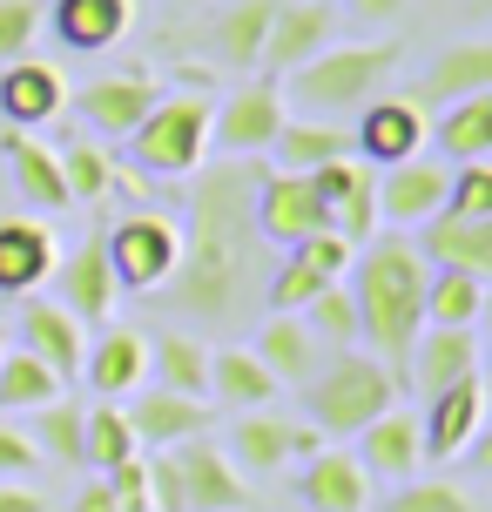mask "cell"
I'll list each match as a JSON object with an SVG mask.
<instances>
[{"mask_svg": "<svg viewBox=\"0 0 492 512\" xmlns=\"http://www.w3.org/2000/svg\"><path fill=\"white\" fill-rule=\"evenodd\" d=\"M284 88L277 81H243V88H230L223 102L209 108V142H223V155H236V162H250V155H270V142H277V128H284Z\"/></svg>", "mask_w": 492, "mask_h": 512, "instance_id": "obj_8", "label": "cell"}, {"mask_svg": "<svg viewBox=\"0 0 492 512\" xmlns=\"http://www.w3.org/2000/svg\"><path fill=\"white\" fill-rule=\"evenodd\" d=\"M14 331H21V351H27V358H41L61 384H75L81 351H88V324H75V317L54 304V297H41V290H34V297H21V324H14Z\"/></svg>", "mask_w": 492, "mask_h": 512, "instance_id": "obj_20", "label": "cell"}, {"mask_svg": "<svg viewBox=\"0 0 492 512\" xmlns=\"http://www.w3.org/2000/svg\"><path fill=\"white\" fill-rule=\"evenodd\" d=\"M290 256H297V263H311L317 277H331V283H344V270H351V243H344V236L337 230H311L304 236V243H290Z\"/></svg>", "mask_w": 492, "mask_h": 512, "instance_id": "obj_46", "label": "cell"}, {"mask_svg": "<svg viewBox=\"0 0 492 512\" xmlns=\"http://www.w3.org/2000/svg\"><path fill=\"white\" fill-rule=\"evenodd\" d=\"M385 512H486V506H479V492L452 486V479H405L385 499Z\"/></svg>", "mask_w": 492, "mask_h": 512, "instance_id": "obj_42", "label": "cell"}, {"mask_svg": "<svg viewBox=\"0 0 492 512\" xmlns=\"http://www.w3.org/2000/svg\"><path fill=\"white\" fill-rule=\"evenodd\" d=\"M68 384L54 378L41 358H27L21 344L14 351H0V418H21V411H41L48 398H61Z\"/></svg>", "mask_w": 492, "mask_h": 512, "instance_id": "obj_35", "label": "cell"}, {"mask_svg": "<svg viewBox=\"0 0 492 512\" xmlns=\"http://www.w3.org/2000/svg\"><path fill=\"white\" fill-rule=\"evenodd\" d=\"M169 459H176L182 506H189V512H243V506H250V486H243L236 459H230V452H223L209 432L169 445Z\"/></svg>", "mask_w": 492, "mask_h": 512, "instance_id": "obj_12", "label": "cell"}, {"mask_svg": "<svg viewBox=\"0 0 492 512\" xmlns=\"http://www.w3.org/2000/svg\"><path fill=\"white\" fill-rule=\"evenodd\" d=\"M75 512H115V492H108V479H95V486H81Z\"/></svg>", "mask_w": 492, "mask_h": 512, "instance_id": "obj_52", "label": "cell"}, {"mask_svg": "<svg viewBox=\"0 0 492 512\" xmlns=\"http://www.w3.org/2000/svg\"><path fill=\"white\" fill-rule=\"evenodd\" d=\"M324 283H331V277H317L311 263L284 256V263H277V270L263 277V310H304V304L317 297V290H324Z\"/></svg>", "mask_w": 492, "mask_h": 512, "instance_id": "obj_43", "label": "cell"}, {"mask_svg": "<svg viewBox=\"0 0 492 512\" xmlns=\"http://www.w3.org/2000/svg\"><path fill=\"white\" fill-rule=\"evenodd\" d=\"M61 155V176H68V203H102L108 189H115V155L102 149V142H68V149H54Z\"/></svg>", "mask_w": 492, "mask_h": 512, "instance_id": "obj_40", "label": "cell"}, {"mask_svg": "<svg viewBox=\"0 0 492 512\" xmlns=\"http://www.w3.org/2000/svg\"><path fill=\"white\" fill-rule=\"evenodd\" d=\"M61 108H68V81L54 61H0V122L7 128H27V135H41L48 122H61Z\"/></svg>", "mask_w": 492, "mask_h": 512, "instance_id": "obj_16", "label": "cell"}, {"mask_svg": "<svg viewBox=\"0 0 492 512\" xmlns=\"http://www.w3.org/2000/svg\"><path fill=\"white\" fill-rule=\"evenodd\" d=\"M492 88V41H459V48H445L425 75L412 81V102L425 108V102H439V108H452V102H466V95H486Z\"/></svg>", "mask_w": 492, "mask_h": 512, "instance_id": "obj_28", "label": "cell"}, {"mask_svg": "<svg viewBox=\"0 0 492 512\" xmlns=\"http://www.w3.org/2000/svg\"><path fill=\"white\" fill-rule=\"evenodd\" d=\"M297 317H304V331H311L324 351H358V304H351L344 283H324Z\"/></svg>", "mask_w": 492, "mask_h": 512, "instance_id": "obj_39", "label": "cell"}, {"mask_svg": "<svg viewBox=\"0 0 492 512\" xmlns=\"http://www.w3.org/2000/svg\"><path fill=\"white\" fill-rule=\"evenodd\" d=\"M149 378L162 391H182V398H209V344L196 331H169L162 324L149 337Z\"/></svg>", "mask_w": 492, "mask_h": 512, "instance_id": "obj_32", "label": "cell"}, {"mask_svg": "<svg viewBox=\"0 0 492 512\" xmlns=\"http://www.w3.org/2000/svg\"><path fill=\"white\" fill-rule=\"evenodd\" d=\"M0 351H7V324H0Z\"/></svg>", "mask_w": 492, "mask_h": 512, "instance_id": "obj_53", "label": "cell"}, {"mask_svg": "<svg viewBox=\"0 0 492 512\" xmlns=\"http://www.w3.org/2000/svg\"><path fill=\"white\" fill-rule=\"evenodd\" d=\"M439 149L452 155V162H486L492 155V88L445 108L439 115Z\"/></svg>", "mask_w": 492, "mask_h": 512, "instance_id": "obj_37", "label": "cell"}, {"mask_svg": "<svg viewBox=\"0 0 492 512\" xmlns=\"http://www.w3.org/2000/svg\"><path fill=\"white\" fill-rule=\"evenodd\" d=\"M331 41H337V7L331 0H277L270 34H263V54H257V75L284 81L290 68H304V61L324 54Z\"/></svg>", "mask_w": 492, "mask_h": 512, "instance_id": "obj_10", "label": "cell"}, {"mask_svg": "<svg viewBox=\"0 0 492 512\" xmlns=\"http://www.w3.org/2000/svg\"><path fill=\"white\" fill-rule=\"evenodd\" d=\"M270 155H277V169H297V176H304V169H317V162L351 155V128L317 122V115H284V128H277Z\"/></svg>", "mask_w": 492, "mask_h": 512, "instance_id": "obj_33", "label": "cell"}, {"mask_svg": "<svg viewBox=\"0 0 492 512\" xmlns=\"http://www.w3.org/2000/svg\"><path fill=\"white\" fill-rule=\"evenodd\" d=\"M425 283H432V263L418 256L412 236H371L344 270V290L358 304V351L385 364L398 391H405V358L425 331Z\"/></svg>", "mask_w": 492, "mask_h": 512, "instance_id": "obj_2", "label": "cell"}, {"mask_svg": "<svg viewBox=\"0 0 492 512\" xmlns=\"http://www.w3.org/2000/svg\"><path fill=\"white\" fill-rule=\"evenodd\" d=\"M102 243H108L115 283L156 297L162 283H169V270H176V256H182V223L176 216H156V209H135V216L115 223V230H102Z\"/></svg>", "mask_w": 492, "mask_h": 512, "instance_id": "obj_6", "label": "cell"}, {"mask_svg": "<svg viewBox=\"0 0 492 512\" xmlns=\"http://www.w3.org/2000/svg\"><path fill=\"white\" fill-rule=\"evenodd\" d=\"M41 27H54V41L75 54H102L135 27V0H54Z\"/></svg>", "mask_w": 492, "mask_h": 512, "instance_id": "obj_27", "label": "cell"}, {"mask_svg": "<svg viewBox=\"0 0 492 512\" xmlns=\"http://www.w3.org/2000/svg\"><path fill=\"white\" fill-rule=\"evenodd\" d=\"M479 425H486V378H459L425 398V418H418V438H425V459H466L479 445Z\"/></svg>", "mask_w": 492, "mask_h": 512, "instance_id": "obj_15", "label": "cell"}, {"mask_svg": "<svg viewBox=\"0 0 492 512\" xmlns=\"http://www.w3.org/2000/svg\"><path fill=\"white\" fill-rule=\"evenodd\" d=\"M250 223H257L263 243L290 250V243H304L311 230H331V209H324V196L311 189V176H297V169H270V176H263V169H257Z\"/></svg>", "mask_w": 492, "mask_h": 512, "instance_id": "obj_7", "label": "cell"}, {"mask_svg": "<svg viewBox=\"0 0 492 512\" xmlns=\"http://www.w3.org/2000/svg\"><path fill=\"white\" fill-rule=\"evenodd\" d=\"M156 102H162V88H156V75H149V68L95 75L88 88H75V95H68V108L88 122V135H95V142H129L135 122H142Z\"/></svg>", "mask_w": 492, "mask_h": 512, "instance_id": "obj_9", "label": "cell"}, {"mask_svg": "<svg viewBox=\"0 0 492 512\" xmlns=\"http://www.w3.org/2000/svg\"><path fill=\"white\" fill-rule=\"evenodd\" d=\"M445 216H492V169L486 162H459L445 176Z\"/></svg>", "mask_w": 492, "mask_h": 512, "instance_id": "obj_44", "label": "cell"}, {"mask_svg": "<svg viewBox=\"0 0 492 512\" xmlns=\"http://www.w3.org/2000/svg\"><path fill=\"white\" fill-rule=\"evenodd\" d=\"M149 512H189L182 506V479H176V459H169V452L149 459Z\"/></svg>", "mask_w": 492, "mask_h": 512, "instance_id": "obj_49", "label": "cell"}, {"mask_svg": "<svg viewBox=\"0 0 492 512\" xmlns=\"http://www.w3.org/2000/svg\"><path fill=\"white\" fill-rule=\"evenodd\" d=\"M331 230L344 236L351 250L378 236V169H371V162H358V176H351V189L337 196V209H331Z\"/></svg>", "mask_w": 492, "mask_h": 512, "instance_id": "obj_41", "label": "cell"}, {"mask_svg": "<svg viewBox=\"0 0 492 512\" xmlns=\"http://www.w3.org/2000/svg\"><path fill=\"white\" fill-rule=\"evenodd\" d=\"M250 351L263 358V371H270L277 384H297V391H304V384L317 378V364H324V344L304 331V317H297V310H263Z\"/></svg>", "mask_w": 492, "mask_h": 512, "instance_id": "obj_26", "label": "cell"}, {"mask_svg": "<svg viewBox=\"0 0 492 512\" xmlns=\"http://www.w3.org/2000/svg\"><path fill=\"white\" fill-rule=\"evenodd\" d=\"M398 61H405L398 41H331L324 54H311L304 68L284 75V108H304L317 122L358 115L364 102H378L391 88Z\"/></svg>", "mask_w": 492, "mask_h": 512, "instance_id": "obj_3", "label": "cell"}, {"mask_svg": "<svg viewBox=\"0 0 492 512\" xmlns=\"http://www.w3.org/2000/svg\"><path fill=\"white\" fill-rule=\"evenodd\" d=\"M277 391L284 384L263 371V358L250 344H216L209 351V398L223 411H263V405H277Z\"/></svg>", "mask_w": 492, "mask_h": 512, "instance_id": "obj_29", "label": "cell"}, {"mask_svg": "<svg viewBox=\"0 0 492 512\" xmlns=\"http://www.w3.org/2000/svg\"><path fill=\"white\" fill-rule=\"evenodd\" d=\"M324 438L311 432V425H297V418H277V411L263 405V411H236V425H230V452L236 459V472L250 479V472H284L290 459H304V452H317Z\"/></svg>", "mask_w": 492, "mask_h": 512, "instance_id": "obj_13", "label": "cell"}, {"mask_svg": "<svg viewBox=\"0 0 492 512\" xmlns=\"http://www.w3.org/2000/svg\"><path fill=\"white\" fill-rule=\"evenodd\" d=\"M142 445H135L129 432V411L115 405V398H102V405L81 411V465H95V472H115L122 459H135Z\"/></svg>", "mask_w": 492, "mask_h": 512, "instance_id": "obj_34", "label": "cell"}, {"mask_svg": "<svg viewBox=\"0 0 492 512\" xmlns=\"http://www.w3.org/2000/svg\"><path fill=\"white\" fill-rule=\"evenodd\" d=\"M344 7H351L358 21H371V27H385V21H398V14H405V0H344Z\"/></svg>", "mask_w": 492, "mask_h": 512, "instance_id": "obj_50", "label": "cell"}, {"mask_svg": "<svg viewBox=\"0 0 492 512\" xmlns=\"http://www.w3.org/2000/svg\"><path fill=\"white\" fill-rule=\"evenodd\" d=\"M0 162H7V176H14V189H21L27 209H41V216L68 209V176H61V155H54L41 135L7 128V135H0Z\"/></svg>", "mask_w": 492, "mask_h": 512, "instance_id": "obj_25", "label": "cell"}, {"mask_svg": "<svg viewBox=\"0 0 492 512\" xmlns=\"http://www.w3.org/2000/svg\"><path fill=\"white\" fill-rule=\"evenodd\" d=\"M445 176L452 169H439V162H391L385 176H378V223H391V230H418L425 216H439L445 209Z\"/></svg>", "mask_w": 492, "mask_h": 512, "instance_id": "obj_23", "label": "cell"}, {"mask_svg": "<svg viewBox=\"0 0 492 512\" xmlns=\"http://www.w3.org/2000/svg\"><path fill=\"white\" fill-rule=\"evenodd\" d=\"M297 499L304 512H364L371 506V479L351 445H317L297 459Z\"/></svg>", "mask_w": 492, "mask_h": 512, "instance_id": "obj_18", "label": "cell"}, {"mask_svg": "<svg viewBox=\"0 0 492 512\" xmlns=\"http://www.w3.org/2000/svg\"><path fill=\"white\" fill-rule=\"evenodd\" d=\"M81 411H88V405H75V398L61 391V398H48L41 411H27L21 432L34 438V452H41V459H54V465H81Z\"/></svg>", "mask_w": 492, "mask_h": 512, "instance_id": "obj_36", "label": "cell"}, {"mask_svg": "<svg viewBox=\"0 0 492 512\" xmlns=\"http://www.w3.org/2000/svg\"><path fill=\"white\" fill-rule=\"evenodd\" d=\"M176 7H196V0H176Z\"/></svg>", "mask_w": 492, "mask_h": 512, "instance_id": "obj_54", "label": "cell"}, {"mask_svg": "<svg viewBox=\"0 0 492 512\" xmlns=\"http://www.w3.org/2000/svg\"><path fill=\"white\" fill-rule=\"evenodd\" d=\"M459 378H479V331H452V324H425L412 344V358H405V384L412 391H445V384Z\"/></svg>", "mask_w": 492, "mask_h": 512, "instance_id": "obj_22", "label": "cell"}, {"mask_svg": "<svg viewBox=\"0 0 492 512\" xmlns=\"http://www.w3.org/2000/svg\"><path fill=\"white\" fill-rule=\"evenodd\" d=\"M41 0H0V61H21L34 48V34H41Z\"/></svg>", "mask_w": 492, "mask_h": 512, "instance_id": "obj_45", "label": "cell"}, {"mask_svg": "<svg viewBox=\"0 0 492 512\" xmlns=\"http://www.w3.org/2000/svg\"><path fill=\"white\" fill-rule=\"evenodd\" d=\"M270 14H277V0H230V7L209 21V61L230 68V75H257Z\"/></svg>", "mask_w": 492, "mask_h": 512, "instance_id": "obj_30", "label": "cell"}, {"mask_svg": "<svg viewBox=\"0 0 492 512\" xmlns=\"http://www.w3.org/2000/svg\"><path fill=\"white\" fill-rule=\"evenodd\" d=\"M418 256L432 270H466V277H486L492 270V216H425L418 223Z\"/></svg>", "mask_w": 492, "mask_h": 512, "instance_id": "obj_24", "label": "cell"}, {"mask_svg": "<svg viewBox=\"0 0 492 512\" xmlns=\"http://www.w3.org/2000/svg\"><path fill=\"white\" fill-rule=\"evenodd\" d=\"M108 492H115V512H149V459L135 452V459H122L115 472H102Z\"/></svg>", "mask_w": 492, "mask_h": 512, "instance_id": "obj_47", "label": "cell"}, {"mask_svg": "<svg viewBox=\"0 0 492 512\" xmlns=\"http://www.w3.org/2000/svg\"><path fill=\"white\" fill-rule=\"evenodd\" d=\"M250 189H257V169L250 162H230L216 176L196 182V203H189V230H182V256L169 283L156 297L189 324H243L250 304L263 290L257 270V223H250Z\"/></svg>", "mask_w": 492, "mask_h": 512, "instance_id": "obj_1", "label": "cell"}, {"mask_svg": "<svg viewBox=\"0 0 492 512\" xmlns=\"http://www.w3.org/2000/svg\"><path fill=\"white\" fill-rule=\"evenodd\" d=\"M358 465L371 486H405V479H418V465H425V438H418V418L405 405L378 411L371 425L358 432Z\"/></svg>", "mask_w": 492, "mask_h": 512, "instance_id": "obj_17", "label": "cell"}, {"mask_svg": "<svg viewBox=\"0 0 492 512\" xmlns=\"http://www.w3.org/2000/svg\"><path fill=\"white\" fill-rule=\"evenodd\" d=\"M0 512H48V506H41V492L7 486V479H0Z\"/></svg>", "mask_w": 492, "mask_h": 512, "instance_id": "obj_51", "label": "cell"}, {"mask_svg": "<svg viewBox=\"0 0 492 512\" xmlns=\"http://www.w3.org/2000/svg\"><path fill=\"white\" fill-rule=\"evenodd\" d=\"M34 465H41L34 438H27L14 418H0V479H21V472H34Z\"/></svg>", "mask_w": 492, "mask_h": 512, "instance_id": "obj_48", "label": "cell"}, {"mask_svg": "<svg viewBox=\"0 0 492 512\" xmlns=\"http://www.w3.org/2000/svg\"><path fill=\"white\" fill-rule=\"evenodd\" d=\"M122 411H129L135 445H149V452H169L182 438L209 432V398H182V391H162V384H142L135 398H122Z\"/></svg>", "mask_w": 492, "mask_h": 512, "instance_id": "obj_21", "label": "cell"}, {"mask_svg": "<svg viewBox=\"0 0 492 512\" xmlns=\"http://www.w3.org/2000/svg\"><path fill=\"white\" fill-rule=\"evenodd\" d=\"M54 304L68 310L75 324H108L115 317V297H122V283L108 270V243L102 230H88L68 256H54Z\"/></svg>", "mask_w": 492, "mask_h": 512, "instance_id": "obj_11", "label": "cell"}, {"mask_svg": "<svg viewBox=\"0 0 492 512\" xmlns=\"http://www.w3.org/2000/svg\"><path fill=\"white\" fill-rule=\"evenodd\" d=\"M54 277V236L48 223H0V297H34Z\"/></svg>", "mask_w": 492, "mask_h": 512, "instance_id": "obj_31", "label": "cell"}, {"mask_svg": "<svg viewBox=\"0 0 492 512\" xmlns=\"http://www.w3.org/2000/svg\"><path fill=\"white\" fill-rule=\"evenodd\" d=\"M95 398H135L142 384H149V337L142 331H129V324H108L88 351H81V371H75Z\"/></svg>", "mask_w": 492, "mask_h": 512, "instance_id": "obj_19", "label": "cell"}, {"mask_svg": "<svg viewBox=\"0 0 492 512\" xmlns=\"http://www.w3.org/2000/svg\"><path fill=\"white\" fill-rule=\"evenodd\" d=\"M398 405V378L371 351H331L317 364V378L304 384V411H311V432L324 445L337 438H358L378 411Z\"/></svg>", "mask_w": 492, "mask_h": 512, "instance_id": "obj_4", "label": "cell"}, {"mask_svg": "<svg viewBox=\"0 0 492 512\" xmlns=\"http://www.w3.org/2000/svg\"><path fill=\"white\" fill-rule=\"evenodd\" d=\"M486 310V277H466V270H432L425 283V324H452V331H472Z\"/></svg>", "mask_w": 492, "mask_h": 512, "instance_id": "obj_38", "label": "cell"}, {"mask_svg": "<svg viewBox=\"0 0 492 512\" xmlns=\"http://www.w3.org/2000/svg\"><path fill=\"white\" fill-rule=\"evenodd\" d=\"M209 108L216 95L203 88H176V95H162L129 135V162L142 176H196L203 169V149H209Z\"/></svg>", "mask_w": 492, "mask_h": 512, "instance_id": "obj_5", "label": "cell"}, {"mask_svg": "<svg viewBox=\"0 0 492 512\" xmlns=\"http://www.w3.org/2000/svg\"><path fill=\"white\" fill-rule=\"evenodd\" d=\"M432 142V122L412 95H378V102L358 108V128H351V155L358 162H412L418 149Z\"/></svg>", "mask_w": 492, "mask_h": 512, "instance_id": "obj_14", "label": "cell"}]
</instances>
